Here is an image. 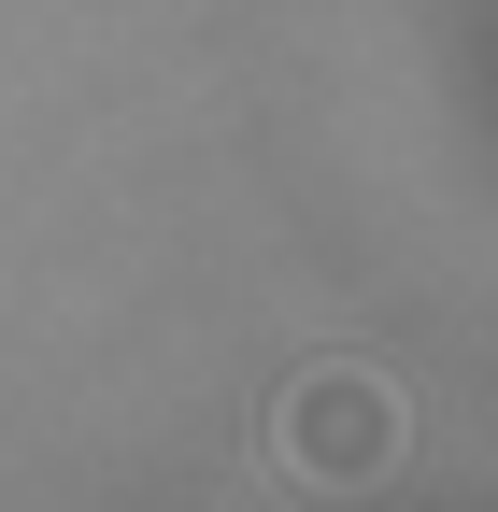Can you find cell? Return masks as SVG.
<instances>
[{
    "label": "cell",
    "mask_w": 498,
    "mask_h": 512,
    "mask_svg": "<svg viewBox=\"0 0 498 512\" xmlns=\"http://www.w3.org/2000/svg\"><path fill=\"white\" fill-rule=\"evenodd\" d=\"M271 456L299 470V484H385L399 470V384L385 370H299L285 399H271Z\"/></svg>",
    "instance_id": "cell-1"
}]
</instances>
